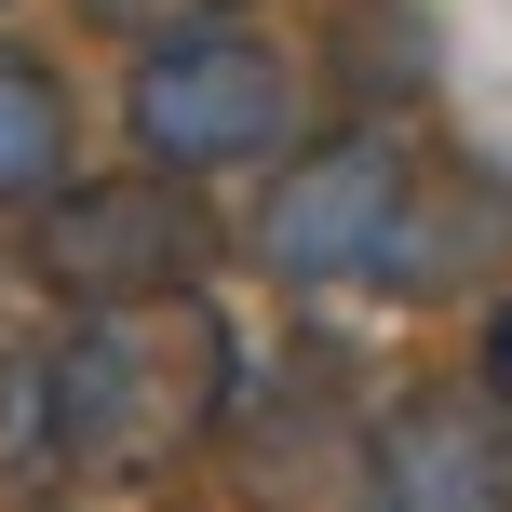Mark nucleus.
Returning <instances> with one entry per match:
<instances>
[{
  "mask_svg": "<svg viewBox=\"0 0 512 512\" xmlns=\"http://www.w3.org/2000/svg\"><path fill=\"white\" fill-rule=\"evenodd\" d=\"M81 162V108H68V68L41 41H0V216H27L54 176Z\"/></svg>",
  "mask_w": 512,
  "mask_h": 512,
  "instance_id": "0eeeda50",
  "label": "nucleus"
},
{
  "mask_svg": "<svg viewBox=\"0 0 512 512\" xmlns=\"http://www.w3.org/2000/svg\"><path fill=\"white\" fill-rule=\"evenodd\" d=\"M418 135H391V108L310 135V149H270V189L243 216V256L283 283V297H364L391 256V216H405Z\"/></svg>",
  "mask_w": 512,
  "mask_h": 512,
  "instance_id": "20e7f679",
  "label": "nucleus"
},
{
  "mask_svg": "<svg viewBox=\"0 0 512 512\" xmlns=\"http://www.w3.org/2000/svg\"><path fill=\"white\" fill-rule=\"evenodd\" d=\"M0 472H68L54 459V337L0 351Z\"/></svg>",
  "mask_w": 512,
  "mask_h": 512,
  "instance_id": "1a4fd4ad",
  "label": "nucleus"
},
{
  "mask_svg": "<svg viewBox=\"0 0 512 512\" xmlns=\"http://www.w3.org/2000/svg\"><path fill=\"white\" fill-rule=\"evenodd\" d=\"M499 270H512V176L472 162V149H418L405 216H391V256H378L364 297L445 310V297H472V283H499Z\"/></svg>",
  "mask_w": 512,
  "mask_h": 512,
  "instance_id": "423d86ee",
  "label": "nucleus"
},
{
  "mask_svg": "<svg viewBox=\"0 0 512 512\" xmlns=\"http://www.w3.org/2000/svg\"><path fill=\"white\" fill-rule=\"evenodd\" d=\"M324 54H337V81H351L364 108H405V95H432V27H418L405 0H337Z\"/></svg>",
  "mask_w": 512,
  "mask_h": 512,
  "instance_id": "6e6552de",
  "label": "nucleus"
},
{
  "mask_svg": "<svg viewBox=\"0 0 512 512\" xmlns=\"http://www.w3.org/2000/svg\"><path fill=\"white\" fill-rule=\"evenodd\" d=\"M297 54L256 41L243 14H203V27H162L135 41V81H122V135L135 162H176V176H256L270 149H297Z\"/></svg>",
  "mask_w": 512,
  "mask_h": 512,
  "instance_id": "7ed1b4c3",
  "label": "nucleus"
},
{
  "mask_svg": "<svg viewBox=\"0 0 512 512\" xmlns=\"http://www.w3.org/2000/svg\"><path fill=\"white\" fill-rule=\"evenodd\" d=\"M230 405H243V351L216 297L68 310L54 337V459L68 472H162L203 432H230Z\"/></svg>",
  "mask_w": 512,
  "mask_h": 512,
  "instance_id": "f257e3e1",
  "label": "nucleus"
},
{
  "mask_svg": "<svg viewBox=\"0 0 512 512\" xmlns=\"http://www.w3.org/2000/svg\"><path fill=\"white\" fill-rule=\"evenodd\" d=\"M472 391L512 418V283H499V310H486V337H472Z\"/></svg>",
  "mask_w": 512,
  "mask_h": 512,
  "instance_id": "9b49d317",
  "label": "nucleus"
},
{
  "mask_svg": "<svg viewBox=\"0 0 512 512\" xmlns=\"http://www.w3.org/2000/svg\"><path fill=\"white\" fill-rule=\"evenodd\" d=\"M230 230H216L203 176H176V162H122V176H54L41 203H27V270H41V297L68 310H122V297H203Z\"/></svg>",
  "mask_w": 512,
  "mask_h": 512,
  "instance_id": "f03ea898",
  "label": "nucleus"
},
{
  "mask_svg": "<svg viewBox=\"0 0 512 512\" xmlns=\"http://www.w3.org/2000/svg\"><path fill=\"white\" fill-rule=\"evenodd\" d=\"M203 14H256V0H81V27H95V41H162V27H203Z\"/></svg>",
  "mask_w": 512,
  "mask_h": 512,
  "instance_id": "9d476101",
  "label": "nucleus"
},
{
  "mask_svg": "<svg viewBox=\"0 0 512 512\" xmlns=\"http://www.w3.org/2000/svg\"><path fill=\"white\" fill-rule=\"evenodd\" d=\"M364 486L391 512H499L512 499V418L486 391H459V378H418L364 432Z\"/></svg>",
  "mask_w": 512,
  "mask_h": 512,
  "instance_id": "39448f33",
  "label": "nucleus"
}]
</instances>
